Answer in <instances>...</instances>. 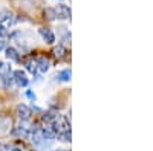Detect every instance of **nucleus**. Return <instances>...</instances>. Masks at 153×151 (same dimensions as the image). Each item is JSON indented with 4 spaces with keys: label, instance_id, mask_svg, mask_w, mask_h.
I'll return each instance as SVG.
<instances>
[{
    "label": "nucleus",
    "instance_id": "nucleus-1",
    "mask_svg": "<svg viewBox=\"0 0 153 151\" xmlns=\"http://www.w3.org/2000/svg\"><path fill=\"white\" fill-rule=\"evenodd\" d=\"M12 80H14V82L19 85V87H26L29 84V80L26 77V72L19 69V70H14V73H12Z\"/></svg>",
    "mask_w": 153,
    "mask_h": 151
},
{
    "label": "nucleus",
    "instance_id": "nucleus-2",
    "mask_svg": "<svg viewBox=\"0 0 153 151\" xmlns=\"http://www.w3.org/2000/svg\"><path fill=\"white\" fill-rule=\"evenodd\" d=\"M16 115L20 121H29L31 119V115H32V111L28 105H25V104H19L16 107Z\"/></svg>",
    "mask_w": 153,
    "mask_h": 151
},
{
    "label": "nucleus",
    "instance_id": "nucleus-3",
    "mask_svg": "<svg viewBox=\"0 0 153 151\" xmlns=\"http://www.w3.org/2000/svg\"><path fill=\"white\" fill-rule=\"evenodd\" d=\"M38 34L42 35V38H43L45 43H48V44H54L55 43V35H54V32L51 31V29L40 28V29H38Z\"/></svg>",
    "mask_w": 153,
    "mask_h": 151
},
{
    "label": "nucleus",
    "instance_id": "nucleus-4",
    "mask_svg": "<svg viewBox=\"0 0 153 151\" xmlns=\"http://www.w3.org/2000/svg\"><path fill=\"white\" fill-rule=\"evenodd\" d=\"M55 12H57V17L58 18H63V20L71 18V8L68 5H65V3H60L55 8Z\"/></svg>",
    "mask_w": 153,
    "mask_h": 151
},
{
    "label": "nucleus",
    "instance_id": "nucleus-5",
    "mask_svg": "<svg viewBox=\"0 0 153 151\" xmlns=\"http://www.w3.org/2000/svg\"><path fill=\"white\" fill-rule=\"evenodd\" d=\"M35 64H37V70H40V73H46L51 69V61L46 57H38L35 60Z\"/></svg>",
    "mask_w": 153,
    "mask_h": 151
},
{
    "label": "nucleus",
    "instance_id": "nucleus-6",
    "mask_svg": "<svg viewBox=\"0 0 153 151\" xmlns=\"http://www.w3.org/2000/svg\"><path fill=\"white\" fill-rule=\"evenodd\" d=\"M14 23V18H12V14L8 11H0V24L3 26H11Z\"/></svg>",
    "mask_w": 153,
    "mask_h": 151
},
{
    "label": "nucleus",
    "instance_id": "nucleus-7",
    "mask_svg": "<svg viewBox=\"0 0 153 151\" xmlns=\"http://www.w3.org/2000/svg\"><path fill=\"white\" fill-rule=\"evenodd\" d=\"M12 134L17 136V137H29L31 131L28 130V127H25V125H19V127H14L12 128Z\"/></svg>",
    "mask_w": 153,
    "mask_h": 151
},
{
    "label": "nucleus",
    "instance_id": "nucleus-8",
    "mask_svg": "<svg viewBox=\"0 0 153 151\" xmlns=\"http://www.w3.org/2000/svg\"><path fill=\"white\" fill-rule=\"evenodd\" d=\"M11 125H12V122H11V118H9V116H5V115L0 116V133L9 131Z\"/></svg>",
    "mask_w": 153,
    "mask_h": 151
},
{
    "label": "nucleus",
    "instance_id": "nucleus-9",
    "mask_svg": "<svg viewBox=\"0 0 153 151\" xmlns=\"http://www.w3.org/2000/svg\"><path fill=\"white\" fill-rule=\"evenodd\" d=\"M5 55L8 60L11 61H20V55H19V50L16 47H5Z\"/></svg>",
    "mask_w": 153,
    "mask_h": 151
},
{
    "label": "nucleus",
    "instance_id": "nucleus-10",
    "mask_svg": "<svg viewBox=\"0 0 153 151\" xmlns=\"http://www.w3.org/2000/svg\"><path fill=\"white\" fill-rule=\"evenodd\" d=\"M57 77L60 78V81H63V82H68V81H71L72 72H71V69H65V70L58 72V75H57Z\"/></svg>",
    "mask_w": 153,
    "mask_h": 151
},
{
    "label": "nucleus",
    "instance_id": "nucleus-11",
    "mask_svg": "<svg viewBox=\"0 0 153 151\" xmlns=\"http://www.w3.org/2000/svg\"><path fill=\"white\" fill-rule=\"evenodd\" d=\"M71 130H63V131H58V141L61 142H71Z\"/></svg>",
    "mask_w": 153,
    "mask_h": 151
},
{
    "label": "nucleus",
    "instance_id": "nucleus-12",
    "mask_svg": "<svg viewBox=\"0 0 153 151\" xmlns=\"http://www.w3.org/2000/svg\"><path fill=\"white\" fill-rule=\"evenodd\" d=\"M45 18H48V20H51V21H54V20L57 18V12H55V9H52V8H46V9H45Z\"/></svg>",
    "mask_w": 153,
    "mask_h": 151
},
{
    "label": "nucleus",
    "instance_id": "nucleus-13",
    "mask_svg": "<svg viewBox=\"0 0 153 151\" xmlns=\"http://www.w3.org/2000/svg\"><path fill=\"white\" fill-rule=\"evenodd\" d=\"M25 66H26V69H28L32 75L37 72V64H35L34 60H26V61H25Z\"/></svg>",
    "mask_w": 153,
    "mask_h": 151
},
{
    "label": "nucleus",
    "instance_id": "nucleus-14",
    "mask_svg": "<svg viewBox=\"0 0 153 151\" xmlns=\"http://www.w3.org/2000/svg\"><path fill=\"white\" fill-rule=\"evenodd\" d=\"M65 52H66V49L63 47L61 44H60V46H57V47H54V55H55V57H58V58H61L63 55H65Z\"/></svg>",
    "mask_w": 153,
    "mask_h": 151
},
{
    "label": "nucleus",
    "instance_id": "nucleus-15",
    "mask_svg": "<svg viewBox=\"0 0 153 151\" xmlns=\"http://www.w3.org/2000/svg\"><path fill=\"white\" fill-rule=\"evenodd\" d=\"M5 37H8V29H6V26L0 24V40L5 38Z\"/></svg>",
    "mask_w": 153,
    "mask_h": 151
},
{
    "label": "nucleus",
    "instance_id": "nucleus-16",
    "mask_svg": "<svg viewBox=\"0 0 153 151\" xmlns=\"http://www.w3.org/2000/svg\"><path fill=\"white\" fill-rule=\"evenodd\" d=\"M26 98H28V99H31V101H35V98H37V96H35V93H34L32 90H26Z\"/></svg>",
    "mask_w": 153,
    "mask_h": 151
},
{
    "label": "nucleus",
    "instance_id": "nucleus-17",
    "mask_svg": "<svg viewBox=\"0 0 153 151\" xmlns=\"http://www.w3.org/2000/svg\"><path fill=\"white\" fill-rule=\"evenodd\" d=\"M5 47H6V44H5V41H3V40H0V50H3Z\"/></svg>",
    "mask_w": 153,
    "mask_h": 151
},
{
    "label": "nucleus",
    "instance_id": "nucleus-18",
    "mask_svg": "<svg viewBox=\"0 0 153 151\" xmlns=\"http://www.w3.org/2000/svg\"><path fill=\"white\" fill-rule=\"evenodd\" d=\"M9 151H22L20 148H12V150H9Z\"/></svg>",
    "mask_w": 153,
    "mask_h": 151
},
{
    "label": "nucleus",
    "instance_id": "nucleus-19",
    "mask_svg": "<svg viewBox=\"0 0 153 151\" xmlns=\"http://www.w3.org/2000/svg\"><path fill=\"white\" fill-rule=\"evenodd\" d=\"M52 151H65V150H52Z\"/></svg>",
    "mask_w": 153,
    "mask_h": 151
},
{
    "label": "nucleus",
    "instance_id": "nucleus-20",
    "mask_svg": "<svg viewBox=\"0 0 153 151\" xmlns=\"http://www.w3.org/2000/svg\"><path fill=\"white\" fill-rule=\"evenodd\" d=\"M60 2H63V0H60Z\"/></svg>",
    "mask_w": 153,
    "mask_h": 151
}]
</instances>
